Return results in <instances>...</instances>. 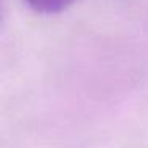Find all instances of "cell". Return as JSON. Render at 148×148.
Here are the masks:
<instances>
[{"label":"cell","instance_id":"cell-1","mask_svg":"<svg viewBox=\"0 0 148 148\" xmlns=\"http://www.w3.org/2000/svg\"><path fill=\"white\" fill-rule=\"evenodd\" d=\"M32 10L43 14H54L70 7L75 0H24Z\"/></svg>","mask_w":148,"mask_h":148}]
</instances>
